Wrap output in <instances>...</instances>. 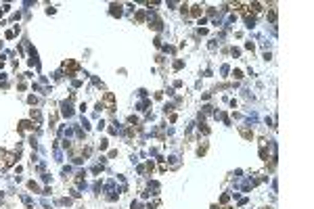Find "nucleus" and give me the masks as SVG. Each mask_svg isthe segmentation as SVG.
<instances>
[{"mask_svg":"<svg viewBox=\"0 0 314 209\" xmlns=\"http://www.w3.org/2000/svg\"><path fill=\"white\" fill-rule=\"evenodd\" d=\"M63 69L69 71V73H73V71L78 69V63H71V61H69V63H63Z\"/></svg>","mask_w":314,"mask_h":209,"instance_id":"obj_1","label":"nucleus"},{"mask_svg":"<svg viewBox=\"0 0 314 209\" xmlns=\"http://www.w3.org/2000/svg\"><path fill=\"white\" fill-rule=\"evenodd\" d=\"M201 13H203V8H201L199 4H195V6H193V13H191V15H193V17H199Z\"/></svg>","mask_w":314,"mask_h":209,"instance_id":"obj_3","label":"nucleus"},{"mask_svg":"<svg viewBox=\"0 0 314 209\" xmlns=\"http://www.w3.org/2000/svg\"><path fill=\"white\" fill-rule=\"evenodd\" d=\"M105 103H107L109 109H113V107H115V98H113V94H107V96H105Z\"/></svg>","mask_w":314,"mask_h":209,"instance_id":"obj_2","label":"nucleus"},{"mask_svg":"<svg viewBox=\"0 0 314 209\" xmlns=\"http://www.w3.org/2000/svg\"><path fill=\"white\" fill-rule=\"evenodd\" d=\"M241 134H243L245 138H251V132H249V130H241Z\"/></svg>","mask_w":314,"mask_h":209,"instance_id":"obj_4","label":"nucleus"}]
</instances>
